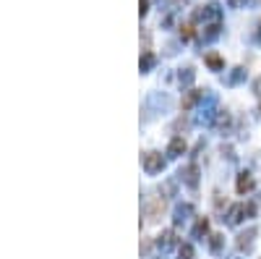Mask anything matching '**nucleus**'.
I'll return each mask as SVG.
<instances>
[{
	"mask_svg": "<svg viewBox=\"0 0 261 259\" xmlns=\"http://www.w3.org/2000/svg\"><path fill=\"white\" fill-rule=\"evenodd\" d=\"M193 256V249L191 246H180V259H191Z\"/></svg>",
	"mask_w": 261,
	"mask_h": 259,
	"instance_id": "8",
	"label": "nucleus"
},
{
	"mask_svg": "<svg viewBox=\"0 0 261 259\" xmlns=\"http://www.w3.org/2000/svg\"><path fill=\"white\" fill-rule=\"evenodd\" d=\"M206 66H209L212 71H220V68L225 66V60H222L217 53H209V55H206Z\"/></svg>",
	"mask_w": 261,
	"mask_h": 259,
	"instance_id": "4",
	"label": "nucleus"
},
{
	"mask_svg": "<svg viewBox=\"0 0 261 259\" xmlns=\"http://www.w3.org/2000/svg\"><path fill=\"white\" fill-rule=\"evenodd\" d=\"M227 3H230V8H240L245 0H227Z\"/></svg>",
	"mask_w": 261,
	"mask_h": 259,
	"instance_id": "10",
	"label": "nucleus"
},
{
	"mask_svg": "<svg viewBox=\"0 0 261 259\" xmlns=\"http://www.w3.org/2000/svg\"><path fill=\"white\" fill-rule=\"evenodd\" d=\"M251 189H253V178L248 173H243L238 178V194H245V191H251Z\"/></svg>",
	"mask_w": 261,
	"mask_h": 259,
	"instance_id": "2",
	"label": "nucleus"
},
{
	"mask_svg": "<svg viewBox=\"0 0 261 259\" xmlns=\"http://www.w3.org/2000/svg\"><path fill=\"white\" fill-rule=\"evenodd\" d=\"M144 170H146V173L162 170V155H157V152H149V155L144 157Z\"/></svg>",
	"mask_w": 261,
	"mask_h": 259,
	"instance_id": "1",
	"label": "nucleus"
},
{
	"mask_svg": "<svg viewBox=\"0 0 261 259\" xmlns=\"http://www.w3.org/2000/svg\"><path fill=\"white\" fill-rule=\"evenodd\" d=\"M198 97H201V92H196V89H193V92H188V97H186V100H183V108H186V110H188V108H191V105H193V102H196Z\"/></svg>",
	"mask_w": 261,
	"mask_h": 259,
	"instance_id": "5",
	"label": "nucleus"
},
{
	"mask_svg": "<svg viewBox=\"0 0 261 259\" xmlns=\"http://www.w3.org/2000/svg\"><path fill=\"white\" fill-rule=\"evenodd\" d=\"M206 228H209V223H206V220H198V225H196V236L206 233Z\"/></svg>",
	"mask_w": 261,
	"mask_h": 259,
	"instance_id": "7",
	"label": "nucleus"
},
{
	"mask_svg": "<svg viewBox=\"0 0 261 259\" xmlns=\"http://www.w3.org/2000/svg\"><path fill=\"white\" fill-rule=\"evenodd\" d=\"M183 152H186V139L175 136V139L170 142V155H173V157H178V155H183Z\"/></svg>",
	"mask_w": 261,
	"mask_h": 259,
	"instance_id": "3",
	"label": "nucleus"
},
{
	"mask_svg": "<svg viewBox=\"0 0 261 259\" xmlns=\"http://www.w3.org/2000/svg\"><path fill=\"white\" fill-rule=\"evenodd\" d=\"M180 34L186 37V39H191V37H193V26H191V24H186V26L180 29Z\"/></svg>",
	"mask_w": 261,
	"mask_h": 259,
	"instance_id": "9",
	"label": "nucleus"
},
{
	"mask_svg": "<svg viewBox=\"0 0 261 259\" xmlns=\"http://www.w3.org/2000/svg\"><path fill=\"white\" fill-rule=\"evenodd\" d=\"M243 212H245L243 207H233V212H230V220H233V223H238V220H240V215H243Z\"/></svg>",
	"mask_w": 261,
	"mask_h": 259,
	"instance_id": "6",
	"label": "nucleus"
}]
</instances>
